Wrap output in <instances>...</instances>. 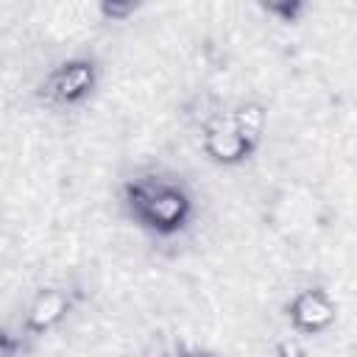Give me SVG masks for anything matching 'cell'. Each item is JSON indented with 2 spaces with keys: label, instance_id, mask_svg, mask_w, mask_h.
Instances as JSON below:
<instances>
[{
  "label": "cell",
  "instance_id": "cell-1",
  "mask_svg": "<svg viewBox=\"0 0 357 357\" xmlns=\"http://www.w3.org/2000/svg\"><path fill=\"white\" fill-rule=\"evenodd\" d=\"M126 204L142 226L162 231V234L181 229L190 218V209H192L190 195L178 184L165 181V178L134 181L126 190Z\"/></svg>",
  "mask_w": 357,
  "mask_h": 357
},
{
  "label": "cell",
  "instance_id": "cell-2",
  "mask_svg": "<svg viewBox=\"0 0 357 357\" xmlns=\"http://www.w3.org/2000/svg\"><path fill=\"white\" fill-rule=\"evenodd\" d=\"M92 86H95L92 61L75 59V61H64L61 67H56L47 75L45 95H47V100H53L59 106H75L92 92Z\"/></svg>",
  "mask_w": 357,
  "mask_h": 357
},
{
  "label": "cell",
  "instance_id": "cell-3",
  "mask_svg": "<svg viewBox=\"0 0 357 357\" xmlns=\"http://www.w3.org/2000/svg\"><path fill=\"white\" fill-rule=\"evenodd\" d=\"M204 151L220 165H240L254 153V145L237 134L229 117H215L204 128Z\"/></svg>",
  "mask_w": 357,
  "mask_h": 357
},
{
  "label": "cell",
  "instance_id": "cell-4",
  "mask_svg": "<svg viewBox=\"0 0 357 357\" xmlns=\"http://www.w3.org/2000/svg\"><path fill=\"white\" fill-rule=\"evenodd\" d=\"M335 301L324 293V290H301L293 301H290V324L298 332L307 335H318L324 329H329L335 324Z\"/></svg>",
  "mask_w": 357,
  "mask_h": 357
},
{
  "label": "cell",
  "instance_id": "cell-5",
  "mask_svg": "<svg viewBox=\"0 0 357 357\" xmlns=\"http://www.w3.org/2000/svg\"><path fill=\"white\" fill-rule=\"evenodd\" d=\"M70 312V296L59 287H47V290H39L28 307V315H25V329L28 332H50L56 324L64 321V315Z\"/></svg>",
  "mask_w": 357,
  "mask_h": 357
},
{
  "label": "cell",
  "instance_id": "cell-6",
  "mask_svg": "<svg viewBox=\"0 0 357 357\" xmlns=\"http://www.w3.org/2000/svg\"><path fill=\"white\" fill-rule=\"evenodd\" d=\"M229 120H231V126L237 128V134H240L243 139H248V142L257 148V145H259V139H262V134H265L268 112H265V106H262V103L248 100V103L237 106V109L229 114Z\"/></svg>",
  "mask_w": 357,
  "mask_h": 357
},
{
  "label": "cell",
  "instance_id": "cell-7",
  "mask_svg": "<svg viewBox=\"0 0 357 357\" xmlns=\"http://www.w3.org/2000/svg\"><path fill=\"white\" fill-rule=\"evenodd\" d=\"M276 357H310V354L304 351L301 343H296V340H282V343L276 346Z\"/></svg>",
  "mask_w": 357,
  "mask_h": 357
},
{
  "label": "cell",
  "instance_id": "cell-8",
  "mask_svg": "<svg viewBox=\"0 0 357 357\" xmlns=\"http://www.w3.org/2000/svg\"><path fill=\"white\" fill-rule=\"evenodd\" d=\"M176 357H201V354H192V351H184V354H176Z\"/></svg>",
  "mask_w": 357,
  "mask_h": 357
}]
</instances>
